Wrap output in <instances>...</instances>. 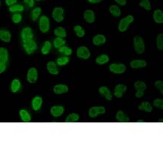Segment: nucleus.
<instances>
[{"instance_id": "obj_29", "label": "nucleus", "mask_w": 163, "mask_h": 164, "mask_svg": "<svg viewBox=\"0 0 163 164\" xmlns=\"http://www.w3.org/2000/svg\"><path fill=\"white\" fill-rule=\"evenodd\" d=\"M79 119H80V117L77 114H71L69 116H68V118L65 120V123H76V122H78Z\"/></svg>"}, {"instance_id": "obj_32", "label": "nucleus", "mask_w": 163, "mask_h": 164, "mask_svg": "<svg viewBox=\"0 0 163 164\" xmlns=\"http://www.w3.org/2000/svg\"><path fill=\"white\" fill-rule=\"evenodd\" d=\"M65 44V40H63V39L61 38V37H57V38H56L54 41V47L57 48H60V47L63 46Z\"/></svg>"}, {"instance_id": "obj_37", "label": "nucleus", "mask_w": 163, "mask_h": 164, "mask_svg": "<svg viewBox=\"0 0 163 164\" xmlns=\"http://www.w3.org/2000/svg\"><path fill=\"white\" fill-rule=\"evenodd\" d=\"M41 11L42 9L40 7H36L35 9H33V10L32 12V19L33 21H36L37 19V18L39 16Z\"/></svg>"}, {"instance_id": "obj_10", "label": "nucleus", "mask_w": 163, "mask_h": 164, "mask_svg": "<svg viewBox=\"0 0 163 164\" xmlns=\"http://www.w3.org/2000/svg\"><path fill=\"white\" fill-rule=\"evenodd\" d=\"M38 79V72L35 68H31L28 70L27 79L30 83H35Z\"/></svg>"}, {"instance_id": "obj_19", "label": "nucleus", "mask_w": 163, "mask_h": 164, "mask_svg": "<svg viewBox=\"0 0 163 164\" xmlns=\"http://www.w3.org/2000/svg\"><path fill=\"white\" fill-rule=\"evenodd\" d=\"M147 62L145 60H133L130 62V67L132 68H144L146 66Z\"/></svg>"}, {"instance_id": "obj_47", "label": "nucleus", "mask_w": 163, "mask_h": 164, "mask_svg": "<svg viewBox=\"0 0 163 164\" xmlns=\"http://www.w3.org/2000/svg\"><path fill=\"white\" fill-rule=\"evenodd\" d=\"M120 5H125L126 4V0H115Z\"/></svg>"}, {"instance_id": "obj_21", "label": "nucleus", "mask_w": 163, "mask_h": 164, "mask_svg": "<svg viewBox=\"0 0 163 164\" xmlns=\"http://www.w3.org/2000/svg\"><path fill=\"white\" fill-rule=\"evenodd\" d=\"M10 38H11V35L9 31L0 30V40L5 43H9L10 41Z\"/></svg>"}, {"instance_id": "obj_42", "label": "nucleus", "mask_w": 163, "mask_h": 164, "mask_svg": "<svg viewBox=\"0 0 163 164\" xmlns=\"http://www.w3.org/2000/svg\"><path fill=\"white\" fill-rule=\"evenodd\" d=\"M12 20H13V22L14 23L20 22L22 20L21 14H19V13H16V14H14L13 16V17H12Z\"/></svg>"}, {"instance_id": "obj_4", "label": "nucleus", "mask_w": 163, "mask_h": 164, "mask_svg": "<svg viewBox=\"0 0 163 164\" xmlns=\"http://www.w3.org/2000/svg\"><path fill=\"white\" fill-rule=\"evenodd\" d=\"M134 87L137 90V92L136 93V97H142L144 96V91H145V90L147 88L145 82H142V81H136L134 84Z\"/></svg>"}, {"instance_id": "obj_12", "label": "nucleus", "mask_w": 163, "mask_h": 164, "mask_svg": "<svg viewBox=\"0 0 163 164\" xmlns=\"http://www.w3.org/2000/svg\"><path fill=\"white\" fill-rule=\"evenodd\" d=\"M64 112V108L61 106H56L51 108V113L55 118H58V117L61 116Z\"/></svg>"}, {"instance_id": "obj_5", "label": "nucleus", "mask_w": 163, "mask_h": 164, "mask_svg": "<svg viewBox=\"0 0 163 164\" xmlns=\"http://www.w3.org/2000/svg\"><path fill=\"white\" fill-rule=\"evenodd\" d=\"M52 16L54 20L58 22L63 21V19H64V10H63V8L60 7H55L53 10Z\"/></svg>"}, {"instance_id": "obj_50", "label": "nucleus", "mask_w": 163, "mask_h": 164, "mask_svg": "<svg viewBox=\"0 0 163 164\" xmlns=\"http://www.w3.org/2000/svg\"><path fill=\"white\" fill-rule=\"evenodd\" d=\"M36 1H39V0H36Z\"/></svg>"}, {"instance_id": "obj_16", "label": "nucleus", "mask_w": 163, "mask_h": 164, "mask_svg": "<svg viewBox=\"0 0 163 164\" xmlns=\"http://www.w3.org/2000/svg\"><path fill=\"white\" fill-rule=\"evenodd\" d=\"M99 91L102 96H104V97H105L107 100H112L113 96L112 94H111V92L110 91L108 88H106V87L105 86L101 87V88H99Z\"/></svg>"}, {"instance_id": "obj_38", "label": "nucleus", "mask_w": 163, "mask_h": 164, "mask_svg": "<svg viewBox=\"0 0 163 164\" xmlns=\"http://www.w3.org/2000/svg\"><path fill=\"white\" fill-rule=\"evenodd\" d=\"M139 5L141 7H144L145 9H146L147 10H150L151 9V7H150V3L149 1V0H142L141 2L139 3Z\"/></svg>"}, {"instance_id": "obj_27", "label": "nucleus", "mask_w": 163, "mask_h": 164, "mask_svg": "<svg viewBox=\"0 0 163 164\" xmlns=\"http://www.w3.org/2000/svg\"><path fill=\"white\" fill-rule=\"evenodd\" d=\"M20 86H21V83H20V81L19 79H15L12 81L11 82V87H10V89L11 91L13 93H16L19 90Z\"/></svg>"}, {"instance_id": "obj_46", "label": "nucleus", "mask_w": 163, "mask_h": 164, "mask_svg": "<svg viewBox=\"0 0 163 164\" xmlns=\"http://www.w3.org/2000/svg\"><path fill=\"white\" fill-rule=\"evenodd\" d=\"M16 2V0H5V3L8 6H12Z\"/></svg>"}, {"instance_id": "obj_45", "label": "nucleus", "mask_w": 163, "mask_h": 164, "mask_svg": "<svg viewBox=\"0 0 163 164\" xmlns=\"http://www.w3.org/2000/svg\"><path fill=\"white\" fill-rule=\"evenodd\" d=\"M6 69V63H1L0 62V74L4 72Z\"/></svg>"}, {"instance_id": "obj_18", "label": "nucleus", "mask_w": 163, "mask_h": 164, "mask_svg": "<svg viewBox=\"0 0 163 164\" xmlns=\"http://www.w3.org/2000/svg\"><path fill=\"white\" fill-rule=\"evenodd\" d=\"M47 68L51 74L57 75L59 74L58 68H57V64H56L54 62L50 61V62H48Z\"/></svg>"}, {"instance_id": "obj_8", "label": "nucleus", "mask_w": 163, "mask_h": 164, "mask_svg": "<svg viewBox=\"0 0 163 164\" xmlns=\"http://www.w3.org/2000/svg\"><path fill=\"white\" fill-rule=\"evenodd\" d=\"M77 57L80 58L84 59V60H87L91 56V53H90L89 50L87 47L85 46H81L77 49Z\"/></svg>"}, {"instance_id": "obj_23", "label": "nucleus", "mask_w": 163, "mask_h": 164, "mask_svg": "<svg viewBox=\"0 0 163 164\" xmlns=\"http://www.w3.org/2000/svg\"><path fill=\"white\" fill-rule=\"evenodd\" d=\"M106 41V38L105 37V36L102 35V34H98V35L95 36L93 39V43L94 45H99L104 44Z\"/></svg>"}, {"instance_id": "obj_44", "label": "nucleus", "mask_w": 163, "mask_h": 164, "mask_svg": "<svg viewBox=\"0 0 163 164\" xmlns=\"http://www.w3.org/2000/svg\"><path fill=\"white\" fill-rule=\"evenodd\" d=\"M24 1H25V4L28 6V7H33V5H34L33 0H24Z\"/></svg>"}, {"instance_id": "obj_14", "label": "nucleus", "mask_w": 163, "mask_h": 164, "mask_svg": "<svg viewBox=\"0 0 163 164\" xmlns=\"http://www.w3.org/2000/svg\"><path fill=\"white\" fill-rule=\"evenodd\" d=\"M68 91V87L63 84H59L54 86V92L57 94H62L67 93Z\"/></svg>"}, {"instance_id": "obj_20", "label": "nucleus", "mask_w": 163, "mask_h": 164, "mask_svg": "<svg viewBox=\"0 0 163 164\" xmlns=\"http://www.w3.org/2000/svg\"><path fill=\"white\" fill-rule=\"evenodd\" d=\"M42 104V99L41 97H36L33 98L32 101V106L35 111H38L41 108Z\"/></svg>"}, {"instance_id": "obj_35", "label": "nucleus", "mask_w": 163, "mask_h": 164, "mask_svg": "<svg viewBox=\"0 0 163 164\" xmlns=\"http://www.w3.org/2000/svg\"><path fill=\"white\" fill-rule=\"evenodd\" d=\"M156 45H157L158 48L160 51L163 50V34H160L158 35L157 38H156Z\"/></svg>"}, {"instance_id": "obj_34", "label": "nucleus", "mask_w": 163, "mask_h": 164, "mask_svg": "<svg viewBox=\"0 0 163 164\" xmlns=\"http://www.w3.org/2000/svg\"><path fill=\"white\" fill-rule=\"evenodd\" d=\"M74 31H75L76 34H77L79 37H84V35H85V30L80 25H77L74 27Z\"/></svg>"}, {"instance_id": "obj_24", "label": "nucleus", "mask_w": 163, "mask_h": 164, "mask_svg": "<svg viewBox=\"0 0 163 164\" xmlns=\"http://www.w3.org/2000/svg\"><path fill=\"white\" fill-rule=\"evenodd\" d=\"M153 19L156 22L162 24L163 22V13L161 10H156L153 13Z\"/></svg>"}, {"instance_id": "obj_25", "label": "nucleus", "mask_w": 163, "mask_h": 164, "mask_svg": "<svg viewBox=\"0 0 163 164\" xmlns=\"http://www.w3.org/2000/svg\"><path fill=\"white\" fill-rule=\"evenodd\" d=\"M19 115H20V117H21V118H22V120L23 122L28 123V122H30L31 120V118L30 115H29L28 112L26 110L22 109V110L20 111Z\"/></svg>"}, {"instance_id": "obj_48", "label": "nucleus", "mask_w": 163, "mask_h": 164, "mask_svg": "<svg viewBox=\"0 0 163 164\" xmlns=\"http://www.w3.org/2000/svg\"><path fill=\"white\" fill-rule=\"evenodd\" d=\"M102 1V0H88V1L91 3H99Z\"/></svg>"}, {"instance_id": "obj_13", "label": "nucleus", "mask_w": 163, "mask_h": 164, "mask_svg": "<svg viewBox=\"0 0 163 164\" xmlns=\"http://www.w3.org/2000/svg\"><path fill=\"white\" fill-rule=\"evenodd\" d=\"M21 36H22V39L23 40L33 39V34L31 28L28 27L25 28L22 30V31Z\"/></svg>"}, {"instance_id": "obj_6", "label": "nucleus", "mask_w": 163, "mask_h": 164, "mask_svg": "<svg viewBox=\"0 0 163 164\" xmlns=\"http://www.w3.org/2000/svg\"><path fill=\"white\" fill-rule=\"evenodd\" d=\"M50 21L45 16H42L39 19V29L42 33H46L49 31Z\"/></svg>"}, {"instance_id": "obj_51", "label": "nucleus", "mask_w": 163, "mask_h": 164, "mask_svg": "<svg viewBox=\"0 0 163 164\" xmlns=\"http://www.w3.org/2000/svg\"><path fill=\"white\" fill-rule=\"evenodd\" d=\"M0 4H1V3H0Z\"/></svg>"}, {"instance_id": "obj_22", "label": "nucleus", "mask_w": 163, "mask_h": 164, "mask_svg": "<svg viewBox=\"0 0 163 164\" xmlns=\"http://www.w3.org/2000/svg\"><path fill=\"white\" fill-rule=\"evenodd\" d=\"M8 60V52L7 49L4 48H0V62L6 63Z\"/></svg>"}, {"instance_id": "obj_26", "label": "nucleus", "mask_w": 163, "mask_h": 164, "mask_svg": "<svg viewBox=\"0 0 163 164\" xmlns=\"http://www.w3.org/2000/svg\"><path fill=\"white\" fill-rule=\"evenodd\" d=\"M138 109L139 110H142V111H145L147 112H151L152 110H153V108H152L151 105L148 102H143L141 103V105H139Z\"/></svg>"}, {"instance_id": "obj_28", "label": "nucleus", "mask_w": 163, "mask_h": 164, "mask_svg": "<svg viewBox=\"0 0 163 164\" xmlns=\"http://www.w3.org/2000/svg\"><path fill=\"white\" fill-rule=\"evenodd\" d=\"M54 34L56 36H57L58 37H61V38H65L67 35L66 31L63 27H58L57 28H56L54 31Z\"/></svg>"}, {"instance_id": "obj_2", "label": "nucleus", "mask_w": 163, "mask_h": 164, "mask_svg": "<svg viewBox=\"0 0 163 164\" xmlns=\"http://www.w3.org/2000/svg\"><path fill=\"white\" fill-rule=\"evenodd\" d=\"M23 46H24L25 51L28 54H33L36 49V44L33 40V39L23 40Z\"/></svg>"}, {"instance_id": "obj_30", "label": "nucleus", "mask_w": 163, "mask_h": 164, "mask_svg": "<svg viewBox=\"0 0 163 164\" xmlns=\"http://www.w3.org/2000/svg\"><path fill=\"white\" fill-rule=\"evenodd\" d=\"M108 61H109V57H108V55L99 56L96 59V62L99 65H103V64L107 63Z\"/></svg>"}, {"instance_id": "obj_39", "label": "nucleus", "mask_w": 163, "mask_h": 164, "mask_svg": "<svg viewBox=\"0 0 163 164\" xmlns=\"http://www.w3.org/2000/svg\"><path fill=\"white\" fill-rule=\"evenodd\" d=\"M60 52L63 53V54H65V55H71V53H72V51H71V48H69L67 46H62L60 47V49H59Z\"/></svg>"}, {"instance_id": "obj_36", "label": "nucleus", "mask_w": 163, "mask_h": 164, "mask_svg": "<svg viewBox=\"0 0 163 164\" xmlns=\"http://www.w3.org/2000/svg\"><path fill=\"white\" fill-rule=\"evenodd\" d=\"M24 10V7L21 4H15L9 7V10L10 12H21Z\"/></svg>"}, {"instance_id": "obj_40", "label": "nucleus", "mask_w": 163, "mask_h": 164, "mask_svg": "<svg viewBox=\"0 0 163 164\" xmlns=\"http://www.w3.org/2000/svg\"><path fill=\"white\" fill-rule=\"evenodd\" d=\"M69 62V58L68 57H61V58H59L57 60V64L59 65H66L68 62Z\"/></svg>"}, {"instance_id": "obj_3", "label": "nucleus", "mask_w": 163, "mask_h": 164, "mask_svg": "<svg viewBox=\"0 0 163 164\" xmlns=\"http://www.w3.org/2000/svg\"><path fill=\"white\" fill-rule=\"evenodd\" d=\"M134 49L138 54H142L145 51V44L144 41L140 37H136L133 40Z\"/></svg>"}, {"instance_id": "obj_41", "label": "nucleus", "mask_w": 163, "mask_h": 164, "mask_svg": "<svg viewBox=\"0 0 163 164\" xmlns=\"http://www.w3.org/2000/svg\"><path fill=\"white\" fill-rule=\"evenodd\" d=\"M153 105L155 107L159 108L160 109H163V100L160 99H156L153 101Z\"/></svg>"}, {"instance_id": "obj_33", "label": "nucleus", "mask_w": 163, "mask_h": 164, "mask_svg": "<svg viewBox=\"0 0 163 164\" xmlns=\"http://www.w3.org/2000/svg\"><path fill=\"white\" fill-rule=\"evenodd\" d=\"M51 43L49 41H46L44 45H43V48H42V53L44 55H46L49 53V51H51Z\"/></svg>"}, {"instance_id": "obj_49", "label": "nucleus", "mask_w": 163, "mask_h": 164, "mask_svg": "<svg viewBox=\"0 0 163 164\" xmlns=\"http://www.w3.org/2000/svg\"><path fill=\"white\" fill-rule=\"evenodd\" d=\"M136 123H144V120H137V121H136Z\"/></svg>"}, {"instance_id": "obj_11", "label": "nucleus", "mask_w": 163, "mask_h": 164, "mask_svg": "<svg viewBox=\"0 0 163 164\" xmlns=\"http://www.w3.org/2000/svg\"><path fill=\"white\" fill-rule=\"evenodd\" d=\"M127 87L125 85H122V84H119L115 87L114 89V96L116 97H122L123 94L126 91Z\"/></svg>"}, {"instance_id": "obj_9", "label": "nucleus", "mask_w": 163, "mask_h": 164, "mask_svg": "<svg viewBox=\"0 0 163 164\" xmlns=\"http://www.w3.org/2000/svg\"><path fill=\"white\" fill-rule=\"evenodd\" d=\"M105 112V109L103 106H97V107H92L88 112V115L91 118H96L99 115H103Z\"/></svg>"}, {"instance_id": "obj_43", "label": "nucleus", "mask_w": 163, "mask_h": 164, "mask_svg": "<svg viewBox=\"0 0 163 164\" xmlns=\"http://www.w3.org/2000/svg\"><path fill=\"white\" fill-rule=\"evenodd\" d=\"M155 86L157 89H159L161 91V93L163 94V82L161 80H158L155 82Z\"/></svg>"}, {"instance_id": "obj_31", "label": "nucleus", "mask_w": 163, "mask_h": 164, "mask_svg": "<svg viewBox=\"0 0 163 164\" xmlns=\"http://www.w3.org/2000/svg\"><path fill=\"white\" fill-rule=\"evenodd\" d=\"M110 12L114 16H119L121 15V10L116 5H111L109 8Z\"/></svg>"}, {"instance_id": "obj_17", "label": "nucleus", "mask_w": 163, "mask_h": 164, "mask_svg": "<svg viewBox=\"0 0 163 164\" xmlns=\"http://www.w3.org/2000/svg\"><path fill=\"white\" fill-rule=\"evenodd\" d=\"M84 19L88 23H93L95 20V15L93 10H87L84 13Z\"/></svg>"}, {"instance_id": "obj_7", "label": "nucleus", "mask_w": 163, "mask_h": 164, "mask_svg": "<svg viewBox=\"0 0 163 164\" xmlns=\"http://www.w3.org/2000/svg\"><path fill=\"white\" fill-rule=\"evenodd\" d=\"M109 69L111 72L115 74H122L126 70V66L124 64H111L109 67Z\"/></svg>"}, {"instance_id": "obj_1", "label": "nucleus", "mask_w": 163, "mask_h": 164, "mask_svg": "<svg viewBox=\"0 0 163 164\" xmlns=\"http://www.w3.org/2000/svg\"><path fill=\"white\" fill-rule=\"evenodd\" d=\"M133 19H133V16L130 15L122 19H121L119 23V26H118L119 31H120L121 32H124V31H126L127 29H128L129 25L133 21Z\"/></svg>"}, {"instance_id": "obj_15", "label": "nucleus", "mask_w": 163, "mask_h": 164, "mask_svg": "<svg viewBox=\"0 0 163 164\" xmlns=\"http://www.w3.org/2000/svg\"><path fill=\"white\" fill-rule=\"evenodd\" d=\"M116 119L119 123H128L130 119L122 111H119L116 115Z\"/></svg>"}]
</instances>
